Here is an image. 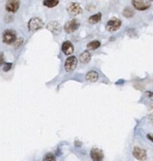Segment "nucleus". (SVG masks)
Wrapping results in <instances>:
<instances>
[{"mask_svg": "<svg viewBox=\"0 0 153 161\" xmlns=\"http://www.w3.org/2000/svg\"><path fill=\"white\" fill-rule=\"evenodd\" d=\"M121 25H122V22L120 19L114 17L107 21L106 25H105V29L108 32H116L121 27Z\"/></svg>", "mask_w": 153, "mask_h": 161, "instance_id": "1", "label": "nucleus"}, {"mask_svg": "<svg viewBox=\"0 0 153 161\" xmlns=\"http://www.w3.org/2000/svg\"><path fill=\"white\" fill-rule=\"evenodd\" d=\"M78 64V59L75 56H70L68 57L67 59L65 60L64 63V68L67 73H71L75 70L76 66Z\"/></svg>", "mask_w": 153, "mask_h": 161, "instance_id": "2", "label": "nucleus"}, {"mask_svg": "<svg viewBox=\"0 0 153 161\" xmlns=\"http://www.w3.org/2000/svg\"><path fill=\"white\" fill-rule=\"evenodd\" d=\"M2 40L3 42L6 44H12L15 42V41L17 40V35L16 32L12 30V29H7L5 30L2 36Z\"/></svg>", "mask_w": 153, "mask_h": 161, "instance_id": "3", "label": "nucleus"}, {"mask_svg": "<svg viewBox=\"0 0 153 161\" xmlns=\"http://www.w3.org/2000/svg\"><path fill=\"white\" fill-rule=\"evenodd\" d=\"M43 26H44L43 21L39 17L31 18L27 24V27L30 31H37V30H39V29H41V28L43 27Z\"/></svg>", "mask_w": 153, "mask_h": 161, "instance_id": "4", "label": "nucleus"}, {"mask_svg": "<svg viewBox=\"0 0 153 161\" xmlns=\"http://www.w3.org/2000/svg\"><path fill=\"white\" fill-rule=\"evenodd\" d=\"M132 155L138 161H145L147 158V154L145 149H143L139 146H135L132 150Z\"/></svg>", "mask_w": 153, "mask_h": 161, "instance_id": "5", "label": "nucleus"}, {"mask_svg": "<svg viewBox=\"0 0 153 161\" xmlns=\"http://www.w3.org/2000/svg\"><path fill=\"white\" fill-rule=\"evenodd\" d=\"M80 27V22L77 19H73V20L68 21L64 26V30L67 33H73Z\"/></svg>", "mask_w": 153, "mask_h": 161, "instance_id": "6", "label": "nucleus"}, {"mask_svg": "<svg viewBox=\"0 0 153 161\" xmlns=\"http://www.w3.org/2000/svg\"><path fill=\"white\" fill-rule=\"evenodd\" d=\"M67 11H68L70 15H73V16H77L83 13V9L81 8L80 4L76 2L70 3L68 8H67Z\"/></svg>", "mask_w": 153, "mask_h": 161, "instance_id": "7", "label": "nucleus"}, {"mask_svg": "<svg viewBox=\"0 0 153 161\" xmlns=\"http://www.w3.org/2000/svg\"><path fill=\"white\" fill-rule=\"evenodd\" d=\"M132 5L137 11H147V9H149L151 7V2L142 1V0H133V1H132Z\"/></svg>", "mask_w": 153, "mask_h": 161, "instance_id": "8", "label": "nucleus"}, {"mask_svg": "<svg viewBox=\"0 0 153 161\" xmlns=\"http://www.w3.org/2000/svg\"><path fill=\"white\" fill-rule=\"evenodd\" d=\"M61 50H62V52H63L64 55L70 57L74 52V47H73V42H70V41L63 42V44H62V45H61Z\"/></svg>", "mask_w": 153, "mask_h": 161, "instance_id": "9", "label": "nucleus"}, {"mask_svg": "<svg viewBox=\"0 0 153 161\" xmlns=\"http://www.w3.org/2000/svg\"><path fill=\"white\" fill-rule=\"evenodd\" d=\"M103 153L99 148H92L90 151V158L92 161H102L103 160Z\"/></svg>", "mask_w": 153, "mask_h": 161, "instance_id": "10", "label": "nucleus"}, {"mask_svg": "<svg viewBox=\"0 0 153 161\" xmlns=\"http://www.w3.org/2000/svg\"><path fill=\"white\" fill-rule=\"evenodd\" d=\"M46 28L49 31H51L54 35H58L61 32V26H60V24L56 21L50 22L48 25L46 26Z\"/></svg>", "mask_w": 153, "mask_h": 161, "instance_id": "11", "label": "nucleus"}, {"mask_svg": "<svg viewBox=\"0 0 153 161\" xmlns=\"http://www.w3.org/2000/svg\"><path fill=\"white\" fill-rule=\"evenodd\" d=\"M20 7V1L18 0H11L6 3V11L11 13H15Z\"/></svg>", "mask_w": 153, "mask_h": 161, "instance_id": "12", "label": "nucleus"}, {"mask_svg": "<svg viewBox=\"0 0 153 161\" xmlns=\"http://www.w3.org/2000/svg\"><path fill=\"white\" fill-rule=\"evenodd\" d=\"M99 77H100V75H99V73L97 72V71L91 70V71H89V72L87 73V74H85V79L87 80L88 82L95 83L99 80Z\"/></svg>", "mask_w": 153, "mask_h": 161, "instance_id": "13", "label": "nucleus"}, {"mask_svg": "<svg viewBox=\"0 0 153 161\" xmlns=\"http://www.w3.org/2000/svg\"><path fill=\"white\" fill-rule=\"evenodd\" d=\"M79 60L81 63L83 64H87L88 63L90 60H91V54L88 50H85L79 56Z\"/></svg>", "mask_w": 153, "mask_h": 161, "instance_id": "14", "label": "nucleus"}, {"mask_svg": "<svg viewBox=\"0 0 153 161\" xmlns=\"http://www.w3.org/2000/svg\"><path fill=\"white\" fill-rule=\"evenodd\" d=\"M102 14L101 12L95 13L88 18V23L91 24V25H96V24H98L102 20Z\"/></svg>", "mask_w": 153, "mask_h": 161, "instance_id": "15", "label": "nucleus"}, {"mask_svg": "<svg viewBox=\"0 0 153 161\" xmlns=\"http://www.w3.org/2000/svg\"><path fill=\"white\" fill-rule=\"evenodd\" d=\"M101 45H102L101 42L98 40H94V41H91L90 42H88L87 45V48L88 51H94V50H97L98 48H100Z\"/></svg>", "mask_w": 153, "mask_h": 161, "instance_id": "16", "label": "nucleus"}, {"mask_svg": "<svg viewBox=\"0 0 153 161\" xmlns=\"http://www.w3.org/2000/svg\"><path fill=\"white\" fill-rule=\"evenodd\" d=\"M122 15L125 18H132L134 16V11L130 7H125L122 9Z\"/></svg>", "mask_w": 153, "mask_h": 161, "instance_id": "17", "label": "nucleus"}, {"mask_svg": "<svg viewBox=\"0 0 153 161\" xmlns=\"http://www.w3.org/2000/svg\"><path fill=\"white\" fill-rule=\"evenodd\" d=\"M58 3H59V1H57V0H45V1H43L44 6L49 9H52V8L57 6Z\"/></svg>", "mask_w": 153, "mask_h": 161, "instance_id": "18", "label": "nucleus"}, {"mask_svg": "<svg viewBox=\"0 0 153 161\" xmlns=\"http://www.w3.org/2000/svg\"><path fill=\"white\" fill-rule=\"evenodd\" d=\"M42 161H56V157L52 153H47L42 158Z\"/></svg>", "mask_w": 153, "mask_h": 161, "instance_id": "19", "label": "nucleus"}, {"mask_svg": "<svg viewBox=\"0 0 153 161\" xmlns=\"http://www.w3.org/2000/svg\"><path fill=\"white\" fill-rule=\"evenodd\" d=\"M23 44V38H17V40L14 42V47L15 48H20V47Z\"/></svg>", "mask_w": 153, "mask_h": 161, "instance_id": "20", "label": "nucleus"}, {"mask_svg": "<svg viewBox=\"0 0 153 161\" xmlns=\"http://www.w3.org/2000/svg\"><path fill=\"white\" fill-rule=\"evenodd\" d=\"M11 68H12V63L7 62V63H5L3 66V71L4 72H9V71H11Z\"/></svg>", "mask_w": 153, "mask_h": 161, "instance_id": "21", "label": "nucleus"}, {"mask_svg": "<svg viewBox=\"0 0 153 161\" xmlns=\"http://www.w3.org/2000/svg\"><path fill=\"white\" fill-rule=\"evenodd\" d=\"M4 64V54L2 52H0V66Z\"/></svg>", "mask_w": 153, "mask_h": 161, "instance_id": "22", "label": "nucleus"}, {"mask_svg": "<svg viewBox=\"0 0 153 161\" xmlns=\"http://www.w3.org/2000/svg\"><path fill=\"white\" fill-rule=\"evenodd\" d=\"M88 11H93V9H95V6H93V5H88Z\"/></svg>", "mask_w": 153, "mask_h": 161, "instance_id": "23", "label": "nucleus"}, {"mask_svg": "<svg viewBox=\"0 0 153 161\" xmlns=\"http://www.w3.org/2000/svg\"><path fill=\"white\" fill-rule=\"evenodd\" d=\"M146 94H147V96H149V98L153 100V92H147Z\"/></svg>", "mask_w": 153, "mask_h": 161, "instance_id": "24", "label": "nucleus"}, {"mask_svg": "<svg viewBox=\"0 0 153 161\" xmlns=\"http://www.w3.org/2000/svg\"><path fill=\"white\" fill-rule=\"evenodd\" d=\"M75 146H77V147H81V146H82V143H81L80 141L76 140V141H75Z\"/></svg>", "mask_w": 153, "mask_h": 161, "instance_id": "25", "label": "nucleus"}, {"mask_svg": "<svg viewBox=\"0 0 153 161\" xmlns=\"http://www.w3.org/2000/svg\"><path fill=\"white\" fill-rule=\"evenodd\" d=\"M147 138L149 139L150 141H152L153 142V137H152V135H150V134H149V135H147Z\"/></svg>", "mask_w": 153, "mask_h": 161, "instance_id": "26", "label": "nucleus"}]
</instances>
